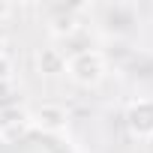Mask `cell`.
Listing matches in <instances>:
<instances>
[{"label": "cell", "instance_id": "cell-1", "mask_svg": "<svg viewBox=\"0 0 153 153\" xmlns=\"http://www.w3.org/2000/svg\"><path fill=\"white\" fill-rule=\"evenodd\" d=\"M66 75H69V81L78 84V87H96L108 75V60L96 48H81V51L66 57Z\"/></svg>", "mask_w": 153, "mask_h": 153}, {"label": "cell", "instance_id": "cell-2", "mask_svg": "<svg viewBox=\"0 0 153 153\" xmlns=\"http://www.w3.org/2000/svg\"><path fill=\"white\" fill-rule=\"evenodd\" d=\"M99 24L105 27L108 36L129 39V36H135L141 30V9L135 3H108V6H102Z\"/></svg>", "mask_w": 153, "mask_h": 153}, {"label": "cell", "instance_id": "cell-3", "mask_svg": "<svg viewBox=\"0 0 153 153\" xmlns=\"http://www.w3.org/2000/svg\"><path fill=\"white\" fill-rule=\"evenodd\" d=\"M126 129L135 141H153V99L138 96L126 105Z\"/></svg>", "mask_w": 153, "mask_h": 153}, {"label": "cell", "instance_id": "cell-4", "mask_svg": "<svg viewBox=\"0 0 153 153\" xmlns=\"http://www.w3.org/2000/svg\"><path fill=\"white\" fill-rule=\"evenodd\" d=\"M30 126H36L45 135H63L69 129V111L57 102H45L36 111H30Z\"/></svg>", "mask_w": 153, "mask_h": 153}, {"label": "cell", "instance_id": "cell-5", "mask_svg": "<svg viewBox=\"0 0 153 153\" xmlns=\"http://www.w3.org/2000/svg\"><path fill=\"white\" fill-rule=\"evenodd\" d=\"M78 6H57L51 15H48V24L45 30L54 36V39H69L81 30V18H78Z\"/></svg>", "mask_w": 153, "mask_h": 153}, {"label": "cell", "instance_id": "cell-6", "mask_svg": "<svg viewBox=\"0 0 153 153\" xmlns=\"http://www.w3.org/2000/svg\"><path fill=\"white\" fill-rule=\"evenodd\" d=\"M33 66H36L39 75L54 78V75H63L66 72V54L57 45H39L33 51Z\"/></svg>", "mask_w": 153, "mask_h": 153}, {"label": "cell", "instance_id": "cell-7", "mask_svg": "<svg viewBox=\"0 0 153 153\" xmlns=\"http://www.w3.org/2000/svg\"><path fill=\"white\" fill-rule=\"evenodd\" d=\"M30 126V111L18 105H3L0 108V138H15Z\"/></svg>", "mask_w": 153, "mask_h": 153}, {"label": "cell", "instance_id": "cell-8", "mask_svg": "<svg viewBox=\"0 0 153 153\" xmlns=\"http://www.w3.org/2000/svg\"><path fill=\"white\" fill-rule=\"evenodd\" d=\"M15 78V63L9 54H0V84H9Z\"/></svg>", "mask_w": 153, "mask_h": 153}, {"label": "cell", "instance_id": "cell-9", "mask_svg": "<svg viewBox=\"0 0 153 153\" xmlns=\"http://www.w3.org/2000/svg\"><path fill=\"white\" fill-rule=\"evenodd\" d=\"M12 12H15V6L6 3V0H0V24H3L6 18H12Z\"/></svg>", "mask_w": 153, "mask_h": 153}, {"label": "cell", "instance_id": "cell-10", "mask_svg": "<svg viewBox=\"0 0 153 153\" xmlns=\"http://www.w3.org/2000/svg\"><path fill=\"white\" fill-rule=\"evenodd\" d=\"M9 90H12V81H9V84H0V99H6Z\"/></svg>", "mask_w": 153, "mask_h": 153}, {"label": "cell", "instance_id": "cell-11", "mask_svg": "<svg viewBox=\"0 0 153 153\" xmlns=\"http://www.w3.org/2000/svg\"><path fill=\"white\" fill-rule=\"evenodd\" d=\"M3 48H6V39H3V30H0V54H6Z\"/></svg>", "mask_w": 153, "mask_h": 153}]
</instances>
